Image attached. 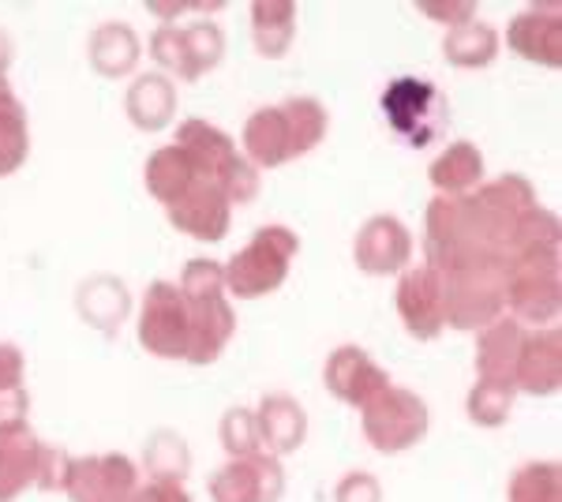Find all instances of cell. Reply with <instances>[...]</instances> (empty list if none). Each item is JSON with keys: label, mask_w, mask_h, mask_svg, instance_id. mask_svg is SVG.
<instances>
[{"label": "cell", "mask_w": 562, "mask_h": 502, "mask_svg": "<svg viewBox=\"0 0 562 502\" xmlns=\"http://www.w3.org/2000/svg\"><path fill=\"white\" fill-rule=\"evenodd\" d=\"M211 502H281L285 495V469L274 454L256 458H229L206 480Z\"/></svg>", "instance_id": "ba28073f"}, {"label": "cell", "mask_w": 562, "mask_h": 502, "mask_svg": "<svg viewBox=\"0 0 562 502\" xmlns=\"http://www.w3.org/2000/svg\"><path fill=\"white\" fill-rule=\"evenodd\" d=\"M143 469L150 472V480H169V483H184L192 472V446L184 443L180 432L158 427L147 435L143 443Z\"/></svg>", "instance_id": "f546056e"}, {"label": "cell", "mask_w": 562, "mask_h": 502, "mask_svg": "<svg viewBox=\"0 0 562 502\" xmlns=\"http://www.w3.org/2000/svg\"><path fill=\"white\" fill-rule=\"evenodd\" d=\"M480 259L473 241H469L465 217H461V199L435 196L424 214V267L447 274L461 270L465 263Z\"/></svg>", "instance_id": "9c48e42d"}, {"label": "cell", "mask_w": 562, "mask_h": 502, "mask_svg": "<svg viewBox=\"0 0 562 502\" xmlns=\"http://www.w3.org/2000/svg\"><path fill=\"white\" fill-rule=\"evenodd\" d=\"M281 116H285V127H289V150L293 158H304L312 154L319 143L326 140V127H330V113L319 98L312 94H293L278 105Z\"/></svg>", "instance_id": "f1b7e54d"}, {"label": "cell", "mask_w": 562, "mask_h": 502, "mask_svg": "<svg viewBox=\"0 0 562 502\" xmlns=\"http://www.w3.org/2000/svg\"><path fill=\"white\" fill-rule=\"evenodd\" d=\"M428 180L439 196L447 199H465L484 185V154H480L469 140L450 143L439 158L431 161Z\"/></svg>", "instance_id": "d4e9b609"}, {"label": "cell", "mask_w": 562, "mask_h": 502, "mask_svg": "<svg viewBox=\"0 0 562 502\" xmlns=\"http://www.w3.org/2000/svg\"><path fill=\"white\" fill-rule=\"evenodd\" d=\"M147 12H150V15H158L161 26H173L177 15L192 12V4H188V0H180V4H161V0H150V4H147Z\"/></svg>", "instance_id": "7dc6e473"}, {"label": "cell", "mask_w": 562, "mask_h": 502, "mask_svg": "<svg viewBox=\"0 0 562 502\" xmlns=\"http://www.w3.org/2000/svg\"><path fill=\"white\" fill-rule=\"evenodd\" d=\"M334 502H383V483L364 469H352L334 483Z\"/></svg>", "instance_id": "b9f144b4"}, {"label": "cell", "mask_w": 562, "mask_h": 502, "mask_svg": "<svg viewBox=\"0 0 562 502\" xmlns=\"http://www.w3.org/2000/svg\"><path fill=\"white\" fill-rule=\"evenodd\" d=\"M132 502H192V495L184 491V483H169V480H150L139 483Z\"/></svg>", "instance_id": "f6af8a7d"}, {"label": "cell", "mask_w": 562, "mask_h": 502, "mask_svg": "<svg viewBox=\"0 0 562 502\" xmlns=\"http://www.w3.org/2000/svg\"><path fill=\"white\" fill-rule=\"evenodd\" d=\"M379 105H383V113H386V124L416 150L439 140L450 121L447 98L439 94V87L416 76L394 79V83L383 90Z\"/></svg>", "instance_id": "277c9868"}, {"label": "cell", "mask_w": 562, "mask_h": 502, "mask_svg": "<svg viewBox=\"0 0 562 502\" xmlns=\"http://www.w3.org/2000/svg\"><path fill=\"white\" fill-rule=\"evenodd\" d=\"M442 57L454 68H487L498 57V34L492 23L484 20H469L447 31L442 38Z\"/></svg>", "instance_id": "4dcf8cb0"}, {"label": "cell", "mask_w": 562, "mask_h": 502, "mask_svg": "<svg viewBox=\"0 0 562 502\" xmlns=\"http://www.w3.org/2000/svg\"><path fill=\"white\" fill-rule=\"evenodd\" d=\"M139 57H143V42H139V34H135L128 23L105 20V23H98L94 31H90L87 60L102 79L132 76V71L139 68Z\"/></svg>", "instance_id": "ffe728a7"}, {"label": "cell", "mask_w": 562, "mask_h": 502, "mask_svg": "<svg viewBox=\"0 0 562 502\" xmlns=\"http://www.w3.org/2000/svg\"><path fill=\"white\" fill-rule=\"evenodd\" d=\"M31 158V124L26 109L8 87V76H0V177H12Z\"/></svg>", "instance_id": "83f0119b"}, {"label": "cell", "mask_w": 562, "mask_h": 502, "mask_svg": "<svg viewBox=\"0 0 562 502\" xmlns=\"http://www.w3.org/2000/svg\"><path fill=\"white\" fill-rule=\"evenodd\" d=\"M525 345V326L514 315H498L495 323L476 331V376L514 382L518 353Z\"/></svg>", "instance_id": "7402d4cb"}, {"label": "cell", "mask_w": 562, "mask_h": 502, "mask_svg": "<svg viewBox=\"0 0 562 502\" xmlns=\"http://www.w3.org/2000/svg\"><path fill=\"white\" fill-rule=\"evenodd\" d=\"M514 401H518L514 382L476 379L473 390H469V398H465V413L476 427H503L514 413Z\"/></svg>", "instance_id": "d6a6232c"}, {"label": "cell", "mask_w": 562, "mask_h": 502, "mask_svg": "<svg viewBox=\"0 0 562 502\" xmlns=\"http://www.w3.org/2000/svg\"><path fill=\"white\" fill-rule=\"evenodd\" d=\"M473 196L484 207H492L506 217H521L529 207H537V188H532V180L521 177V172H503V177H495V180H484Z\"/></svg>", "instance_id": "e575fe53"}, {"label": "cell", "mask_w": 562, "mask_h": 502, "mask_svg": "<svg viewBox=\"0 0 562 502\" xmlns=\"http://www.w3.org/2000/svg\"><path fill=\"white\" fill-rule=\"evenodd\" d=\"M244 158L256 169H278L285 161H293V150H289V127L285 116H281L278 105H262L244 121V135H240Z\"/></svg>", "instance_id": "603a6c76"}, {"label": "cell", "mask_w": 562, "mask_h": 502, "mask_svg": "<svg viewBox=\"0 0 562 502\" xmlns=\"http://www.w3.org/2000/svg\"><path fill=\"white\" fill-rule=\"evenodd\" d=\"M76 312L90 331L113 337L132 315V293L116 274H90L76 286Z\"/></svg>", "instance_id": "e0dca14e"}, {"label": "cell", "mask_w": 562, "mask_h": 502, "mask_svg": "<svg viewBox=\"0 0 562 502\" xmlns=\"http://www.w3.org/2000/svg\"><path fill=\"white\" fill-rule=\"evenodd\" d=\"M68 472H71V454L57 450V446H42L34 488H38V491H65L68 488Z\"/></svg>", "instance_id": "60d3db41"}, {"label": "cell", "mask_w": 562, "mask_h": 502, "mask_svg": "<svg viewBox=\"0 0 562 502\" xmlns=\"http://www.w3.org/2000/svg\"><path fill=\"white\" fill-rule=\"evenodd\" d=\"M177 147L195 161V169L203 172L206 180H214L217 169L237 154V143H233L229 132H222V127L211 124V121H199V116H192V121H180Z\"/></svg>", "instance_id": "484cf974"}, {"label": "cell", "mask_w": 562, "mask_h": 502, "mask_svg": "<svg viewBox=\"0 0 562 502\" xmlns=\"http://www.w3.org/2000/svg\"><path fill=\"white\" fill-rule=\"evenodd\" d=\"M559 241H562L559 214L537 203V207L525 210L518 222H514V236H510V252H506V259H518V255H559Z\"/></svg>", "instance_id": "1f68e13d"}, {"label": "cell", "mask_w": 562, "mask_h": 502, "mask_svg": "<svg viewBox=\"0 0 562 502\" xmlns=\"http://www.w3.org/2000/svg\"><path fill=\"white\" fill-rule=\"evenodd\" d=\"M217 439H222L229 458H256V454H262L256 409H244V405L225 409L222 424H217Z\"/></svg>", "instance_id": "8d00e7d4"}, {"label": "cell", "mask_w": 562, "mask_h": 502, "mask_svg": "<svg viewBox=\"0 0 562 502\" xmlns=\"http://www.w3.org/2000/svg\"><path fill=\"white\" fill-rule=\"evenodd\" d=\"M139 491V465L128 454L71 458L65 495L71 502H132Z\"/></svg>", "instance_id": "52a82bcc"}, {"label": "cell", "mask_w": 562, "mask_h": 502, "mask_svg": "<svg viewBox=\"0 0 562 502\" xmlns=\"http://www.w3.org/2000/svg\"><path fill=\"white\" fill-rule=\"evenodd\" d=\"M562 387V334L559 326L525 331V345L514 368V390L532 398H548Z\"/></svg>", "instance_id": "9a60e30c"}, {"label": "cell", "mask_w": 562, "mask_h": 502, "mask_svg": "<svg viewBox=\"0 0 562 502\" xmlns=\"http://www.w3.org/2000/svg\"><path fill=\"white\" fill-rule=\"evenodd\" d=\"M184 42H188V53H192V64H195L199 76L214 71L217 64L225 60V34H222V26L211 20H199L192 26H184Z\"/></svg>", "instance_id": "f35d334b"}, {"label": "cell", "mask_w": 562, "mask_h": 502, "mask_svg": "<svg viewBox=\"0 0 562 502\" xmlns=\"http://www.w3.org/2000/svg\"><path fill=\"white\" fill-rule=\"evenodd\" d=\"M135 337L158 360H184L188 356V300L177 281H150L147 286Z\"/></svg>", "instance_id": "8992f818"}, {"label": "cell", "mask_w": 562, "mask_h": 502, "mask_svg": "<svg viewBox=\"0 0 562 502\" xmlns=\"http://www.w3.org/2000/svg\"><path fill=\"white\" fill-rule=\"evenodd\" d=\"M506 502H562L559 461H525L506 483Z\"/></svg>", "instance_id": "836d02e7"}, {"label": "cell", "mask_w": 562, "mask_h": 502, "mask_svg": "<svg viewBox=\"0 0 562 502\" xmlns=\"http://www.w3.org/2000/svg\"><path fill=\"white\" fill-rule=\"evenodd\" d=\"M23 371H26V360H23L20 345L0 342V394H4V390H20L23 387Z\"/></svg>", "instance_id": "7bdbcfd3"}, {"label": "cell", "mask_w": 562, "mask_h": 502, "mask_svg": "<svg viewBox=\"0 0 562 502\" xmlns=\"http://www.w3.org/2000/svg\"><path fill=\"white\" fill-rule=\"evenodd\" d=\"M199 180H203V172L195 169V161L177 143L154 150L147 166H143V185H147L150 199H158L161 207H173L177 199H184Z\"/></svg>", "instance_id": "cb8c5ba5"}, {"label": "cell", "mask_w": 562, "mask_h": 502, "mask_svg": "<svg viewBox=\"0 0 562 502\" xmlns=\"http://www.w3.org/2000/svg\"><path fill=\"white\" fill-rule=\"evenodd\" d=\"M26 413H31V394H26V387L4 390V394H0V424H15V420H26Z\"/></svg>", "instance_id": "bcb514c9"}, {"label": "cell", "mask_w": 562, "mask_h": 502, "mask_svg": "<svg viewBox=\"0 0 562 502\" xmlns=\"http://www.w3.org/2000/svg\"><path fill=\"white\" fill-rule=\"evenodd\" d=\"M180 293L184 300H211L225 297V267L214 259H188L184 274H180Z\"/></svg>", "instance_id": "ab89813d"}, {"label": "cell", "mask_w": 562, "mask_h": 502, "mask_svg": "<svg viewBox=\"0 0 562 502\" xmlns=\"http://www.w3.org/2000/svg\"><path fill=\"white\" fill-rule=\"evenodd\" d=\"M256 424L262 454H274V458H289L307 439V413L301 401L289 394H262L256 409Z\"/></svg>", "instance_id": "d6986e66"}, {"label": "cell", "mask_w": 562, "mask_h": 502, "mask_svg": "<svg viewBox=\"0 0 562 502\" xmlns=\"http://www.w3.org/2000/svg\"><path fill=\"white\" fill-rule=\"evenodd\" d=\"M42 446L26 420L0 424V502H15L26 488H34Z\"/></svg>", "instance_id": "ac0fdd59"}, {"label": "cell", "mask_w": 562, "mask_h": 502, "mask_svg": "<svg viewBox=\"0 0 562 502\" xmlns=\"http://www.w3.org/2000/svg\"><path fill=\"white\" fill-rule=\"evenodd\" d=\"M301 252L293 230L285 225H262L244 248L225 263V293L240 300H259L281 289L289 278V263Z\"/></svg>", "instance_id": "7a4b0ae2"}, {"label": "cell", "mask_w": 562, "mask_h": 502, "mask_svg": "<svg viewBox=\"0 0 562 502\" xmlns=\"http://www.w3.org/2000/svg\"><path fill=\"white\" fill-rule=\"evenodd\" d=\"M233 331H237V312H233L229 297L211 300H188V364L206 368L225 353Z\"/></svg>", "instance_id": "2e32d148"}, {"label": "cell", "mask_w": 562, "mask_h": 502, "mask_svg": "<svg viewBox=\"0 0 562 502\" xmlns=\"http://www.w3.org/2000/svg\"><path fill=\"white\" fill-rule=\"evenodd\" d=\"M150 57L158 68H166V76H177L180 83H195L199 79L180 26H158V31L150 34Z\"/></svg>", "instance_id": "d590c367"}, {"label": "cell", "mask_w": 562, "mask_h": 502, "mask_svg": "<svg viewBox=\"0 0 562 502\" xmlns=\"http://www.w3.org/2000/svg\"><path fill=\"white\" fill-rule=\"evenodd\" d=\"M506 42L521 60L540 68H562V8L559 4H532L510 20Z\"/></svg>", "instance_id": "5bb4252c"}, {"label": "cell", "mask_w": 562, "mask_h": 502, "mask_svg": "<svg viewBox=\"0 0 562 502\" xmlns=\"http://www.w3.org/2000/svg\"><path fill=\"white\" fill-rule=\"evenodd\" d=\"M124 113L139 132H161L177 116V83L166 71H143L124 94Z\"/></svg>", "instance_id": "44dd1931"}, {"label": "cell", "mask_w": 562, "mask_h": 502, "mask_svg": "<svg viewBox=\"0 0 562 502\" xmlns=\"http://www.w3.org/2000/svg\"><path fill=\"white\" fill-rule=\"evenodd\" d=\"M416 8H420L424 15H431V20L447 23L450 31L469 20H476V8L469 4V0H458V4H435V0H424V4H416Z\"/></svg>", "instance_id": "ee69618b"}, {"label": "cell", "mask_w": 562, "mask_h": 502, "mask_svg": "<svg viewBox=\"0 0 562 502\" xmlns=\"http://www.w3.org/2000/svg\"><path fill=\"white\" fill-rule=\"evenodd\" d=\"M214 185L222 188V196L229 199V203H240V207H248V203H256V196H259V169L251 166L248 158L237 150L229 161H225L222 169H217V177H214Z\"/></svg>", "instance_id": "74e56055"}, {"label": "cell", "mask_w": 562, "mask_h": 502, "mask_svg": "<svg viewBox=\"0 0 562 502\" xmlns=\"http://www.w3.org/2000/svg\"><path fill=\"white\" fill-rule=\"evenodd\" d=\"M296 38V4L293 0H256L251 4V42L259 57L281 60Z\"/></svg>", "instance_id": "4316f807"}, {"label": "cell", "mask_w": 562, "mask_h": 502, "mask_svg": "<svg viewBox=\"0 0 562 502\" xmlns=\"http://www.w3.org/2000/svg\"><path fill=\"white\" fill-rule=\"evenodd\" d=\"M15 60V42L8 31H0V76H8V68H12Z\"/></svg>", "instance_id": "c3c4849f"}, {"label": "cell", "mask_w": 562, "mask_h": 502, "mask_svg": "<svg viewBox=\"0 0 562 502\" xmlns=\"http://www.w3.org/2000/svg\"><path fill=\"white\" fill-rule=\"evenodd\" d=\"M360 427L379 454H405L428 435V401L405 387H386L383 394L360 409Z\"/></svg>", "instance_id": "3957f363"}, {"label": "cell", "mask_w": 562, "mask_h": 502, "mask_svg": "<svg viewBox=\"0 0 562 502\" xmlns=\"http://www.w3.org/2000/svg\"><path fill=\"white\" fill-rule=\"evenodd\" d=\"M394 308L416 342H435L447 331V319H442V274L431 267H405L394 289Z\"/></svg>", "instance_id": "30bf717a"}, {"label": "cell", "mask_w": 562, "mask_h": 502, "mask_svg": "<svg viewBox=\"0 0 562 502\" xmlns=\"http://www.w3.org/2000/svg\"><path fill=\"white\" fill-rule=\"evenodd\" d=\"M506 308L518 323L551 326L559 319L562 308V274H559V255H518L506 259Z\"/></svg>", "instance_id": "5b68a950"}, {"label": "cell", "mask_w": 562, "mask_h": 502, "mask_svg": "<svg viewBox=\"0 0 562 502\" xmlns=\"http://www.w3.org/2000/svg\"><path fill=\"white\" fill-rule=\"evenodd\" d=\"M506 270L503 255H480L461 270L442 278V319L454 331H480L506 312Z\"/></svg>", "instance_id": "6da1fadb"}, {"label": "cell", "mask_w": 562, "mask_h": 502, "mask_svg": "<svg viewBox=\"0 0 562 502\" xmlns=\"http://www.w3.org/2000/svg\"><path fill=\"white\" fill-rule=\"evenodd\" d=\"M323 387L341 405L364 409L371 398H379L390 387V376L371 360L368 349H360V345H338L323 364Z\"/></svg>", "instance_id": "7c38bea8"}, {"label": "cell", "mask_w": 562, "mask_h": 502, "mask_svg": "<svg viewBox=\"0 0 562 502\" xmlns=\"http://www.w3.org/2000/svg\"><path fill=\"white\" fill-rule=\"evenodd\" d=\"M352 259L371 278H390L402 274L413 259V233L402 217L375 214L360 225L357 241H352Z\"/></svg>", "instance_id": "8fae6325"}, {"label": "cell", "mask_w": 562, "mask_h": 502, "mask_svg": "<svg viewBox=\"0 0 562 502\" xmlns=\"http://www.w3.org/2000/svg\"><path fill=\"white\" fill-rule=\"evenodd\" d=\"M166 214L177 233L192 236L199 244H217V241H225V233H229L233 203L222 196V188H217L214 180L203 177L184 199H177L173 207H166Z\"/></svg>", "instance_id": "4fadbf2b"}]
</instances>
